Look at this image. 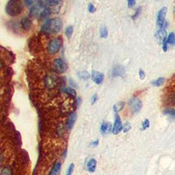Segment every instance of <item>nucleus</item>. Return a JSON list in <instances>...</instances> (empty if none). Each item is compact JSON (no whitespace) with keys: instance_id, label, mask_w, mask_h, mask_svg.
Instances as JSON below:
<instances>
[{"instance_id":"38","label":"nucleus","mask_w":175,"mask_h":175,"mask_svg":"<svg viewBox=\"0 0 175 175\" xmlns=\"http://www.w3.org/2000/svg\"><path fill=\"white\" fill-rule=\"evenodd\" d=\"M135 1H134V0H129L128 1V6L129 8H131L134 6H135Z\"/></svg>"},{"instance_id":"23","label":"nucleus","mask_w":175,"mask_h":175,"mask_svg":"<svg viewBox=\"0 0 175 175\" xmlns=\"http://www.w3.org/2000/svg\"><path fill=\"white\" fill-rule=\"evenodd\" d=\"M164 81H165V78L164 77H159L157 80L153 81L152 82V84L154 86L159 87V86H161V85H163V84H164Z\"/></svg>"},{"instance_id":"28","label":"nucleus","mask_w":175,"mask_h":175,"mask_svg":"<svg viewBox=\"0 0 175 175\" xmlns=\"http://www.w3.org/2000/svg\"><path fill=\"white\" fill-rule=\"evenodd\" d=\"M74 169H75V164H73V163H71V164L69 165V166L67 169V171H66L65 175H72L73 174Z\"/></svg>"},{"instance_id":"26","label":"nucleus","mask_w":175,"mask_h":175,"mask_svg":"<svg viewBox=\"0 0 175 175\" xmlns=\"http://www.w3.org/2000/svg\"><path fill=\"white\" fill-rule=\"evenodd\" d=\"M38 13V8L37 6H34L32 7V8L30 9L29 15L31 17L37 16Z\"/></svg>"},{"instance_id":"13","label":"nucleus","mask_w":175,"mask_h":175,"mask_svg":"<svg viewBox=\"0 0 175 175\" xmlns=\"http://www.w3.org/2000/svg\"><path fill=\"white\" fill-rule=\"evenodd\" d=\"M124 73H125V68H123L122 66L117 65L114 67L112 72H111V75H112L113 77L122 76Z\"/></svg>"},{"instance_id":"15","label":"nucleus","mask_w":175,"mask_h":175,"mask_svg":"<svg viewBox=\"0 0 175 175\" xmlns=\"http://www.w3.org/2000/svg\"><path fill=\"white\" fill-rule=\"evenodd\" d=\"M76 120H77V114L75 113L71 114V115L69 116L67 121V127L68 128V129H73L75 123L76 122Z\"/></svg>"},{"instance_id":"25","label":"nucleus","mask_w":175,"mask_h":175,"mask_svg":"<svg viewBox=\"0 0 175 175\" xmlns=\"http://www.w3.org/2000/svg\"><path fill=\"white\" fill-rule=\"evenodd\" d=\"M73 26H68L67 28H66L65 34L66 35V37H67L68 38L71 37V36H72V34H73Z\"/></svg>"},{"instance_id":"27","label":"nucleus","mask_w":175,"mask_h":175,"mask_svg":"<svg viewBox=\"0 0 175 175\" xmlns=\"http://www.w3.org/2000/svg\"><path fill=\"white\" fill-rule=\"evenodd\" d=\"M167 101L171 105L175 103V92H172L171 94L168 96Z\"/></svg>"},{"instance_id":"3","label":"nucleus","mask_w":175,"mask_h":175,"mask_svg":"<svg viewBox=\"0 0 175 175\" xmlns=\"http://www.w3.org/2000/svg\"><path fill=\"white\" fill-rule=\"evenodd\" d=\"M61 45L62 40L60 38L52 39V40L49 41V44H48V52L51 54V55H54V54L57 53L59 51L60 47H61Z\"/></svg>"},{"instance_id":"19","label":"nucleus","mask_w":175,"mask_h":175,"mask_svg":"<svg viewBox=\"0 0 175 175\" xmlns=\"http://www.w3.org/2000/svg\"><path fill=\"white\" fill-rule=\"evenodd\" d=\"M77 75H78V77L80 78V79H82V80H88L89 78H90V74L86 71L78 72Z\"/></svg>"},{"instance_id":"39","label":"nucleus","mask_w":175,"mask_h":175,"mask_svg":"<svg viewBox=\"0 0 175 175\" xmlns=\"http://www.w3.org/2000/svg\"><path fill=\"white\" fill-rule=\"evenodd\" d=\"M34 1H32V0H28V1L24 2V4L26 6H32V4H34Z\"/></svg>"},{"instance_id":"10","label":"nucleus","mask_w":175,"mask_h":175,"mask_svg":"<svg viewBox=\"0 0 175 175\" xmlns=\"http://www.w3.org/2000/svg\"><path fill=\"white\" fill-rule=\"evenodd\" d=\"M155 37L159 43H163L165 39H167L166 30L165 29H159L156 33Z\"/></svg>"},{"instance_id":"12","label":"nucleus","mask_w":175,"mask_h":175,"mask_svg":"<svg viewBox=\"0 0 175 175\" xmlns=\"http://www.w3.org/2000/svg\"><path fill=\"white\" fill-rule=\"evenodd\" d=\"M96 165H97V161H96V159L94 158L90 159L87 163L88 172H89L90 173H94L96 170Z\"/></svg>"},{"instance_id":"1","label":"nucleus","mask_w":175,"mask_h":175,"mask_svg":"<svg viewBox=\"0 0 175 175\" xmlns=\"http://www.w3.org/2000/svg\"><path fill=\"white\" fill-rule=\"evenodd\" d=\"M62 21L59 18L48 19L42 26V31L47 34H56L58 33L62 28Z\"/></svg>"},{"instance_id":"40","label":"nucleus","mask_w":175,"mask_h":175,"mask_svg":"<svg viewBox=\"0 0 175 175\" xmlns=\"http://www.w3.org/2000/svg\"><path fill=\"white\" fill-rule=\"evenodd\" d=\"M69 82H70V84H71L72 87H73V88L77 87V85L76 84H75V82L73 80H69Z\"/></svg>"},{"instance_id":"20","label":"nucleus","mask_w":175,"mask_h":175,"mask_svg":"<svg viewBox=\"0 0 175 175\" xmlns=\"http://www.w3.org/2000/svg\"><path fill=\"white\" fill-rule=\"evenodd\" d=\"M56 82L52 77H48L46 80V85L48 88H53L55 86Z\"/></svg>"},{"instance_id":"5","label":"nucleus","mask_w":175,"mask_h":175,"mask_svg":"<svg viewBox=\"0 0 175 175\" xmlns=\"http://www.w3.org/2000/svg\"><path fill=\"white\" fill-rule=\"evenodd\" d=\"M168 8L167 7L164 6L160 9V10L159 11L158 14V20H157V24L159 27V28H161L162 26L164 25L165 21V15L167 14Z\"/></svg>"},{"instance_id":"41","label":"nucleus","mask_w":175,"mask_h":175,"mask_svg":"<svg viewBox=\"0 0 175 175\" xmlns=\"http://www.w3.org/2000/svg\"><path fill=\"white\" fill-rule=\"evenodd\" d=\"M66 156H67V149H65L64 150V153H63V155H62V157H63V159H66Z\"/></svg>"},{"instance_id":"4","label":"nucleus","mask_w":175,"mask_h":175,"mask_svg":"<svg viewBox=\"0 0 175 175\" xmlns=\"http://www.w3.org/2000/svg\"><path fill=\"white\" fill-rule=\"evenodd\" d=\"M129 105L132 112L135 114L140 111L142 107V103L138 98H132L129 102Z\"/></svg>"},{"instance_id":"37","label":"nucleus","mask_w":175,"mask_h":175,"mask_svg":"<svg viewBox=\"0 0 175 175\" xmlns=\"http://www.w3.org/2000/svg\"><path fill=\"white\" fill-rule=\"evenodd\" d=\"M99 140H96L95 141H93L92 142H90V146H92V147H96L99 145Z\"/></svg>"},{"instance_id":"14","label":"nucleus","mask_w":175,"mask_h":175,"mask_svg":"<svg viewBox=\"0 0 175 175\" xmlns=\"http://www.w3.org/2000/svg\"><path fill=\"white\" fill-rule=\"evenodd\" d=\"M21 26H22L23 29L26 30V31H28V30H29L32 27L31 21H30V19L28 17H23L21 19Z\"/></svg>"},{"instance_id":"6","label":"nucleus","mask_w":175,"mask_h":175,"mask_svg":"<svg viewBox=\"0 0 175 175\" xmlns=\"http://www.w3.org/2000/svg\"><path fill=\"white\" fill-rule=\"evenodd\" d=\"M122 129H123V125L122 124L121 119H120L119 114H116L115 117V121H114L113 125L112 134L114 135H118L122 130Z\"/></svg>"},{"instance_id":"29","label":"nucleus","mask_w":175,"mask_h":175,"mask_svg":"<svg viewBox=\"0 0 175 175\" xmlns=\"http://www.w3.org/2000/svg\"><path fill=\"white\" fill-rule=\"evenodd\" d=\"M1 175H12L11 169L8 167H4L2 170Z\"/></svg>"},{"instance_id":"35","label":"nucleus","mask_w":175,"mask_h":175,"mask_svg":"<svg viewBox=\"0 0 175 175\" xmlns=\"http://www.w3.org/2000/svg\"><path fill=\"white\" fill-rule=\"evenodd\" d=\"M162 48L163 50H164V52H166L168 50V42H167V39L164 41V43H162Z\"/></svg>"},{"instance_id":"31","label":"nucleus","mask_w":175,"mask_h":175,"mask_svg":"<svg viewBox=\"0 0 175 175\" xmlns=\"http://www.w3.org/2000/svg\"><path fill=\"white\" fill-rule=\"evenodd\" d=\"M131 129V123L129 122H126L125 124L123 125L122 130H123V132H124V133H127L129 130H130Z\"/></svg>"},{"instance_id":"9","label":"nucleus","mask_w":175,"mask_h":175,"mask_svg":"<svg viewBox=\"0 0 175 175\" xmlns=\"http://www.w3.org/2000/svg\"><path fill=\"white\" fill-rule=\"evenodd\" d=\"M112 129L113 126L109 122H103V124L101 126V133L102 135H107L109 134L110 133L111 131L112 132Z\"/></svg>"},{"instance_id":"18","label":"nucleus","mask_w":175,"mask_h":175,"mask_svg":"<svg viewBox=\"0 0 175 175\" xmlns=\"http://www.w3.org/2000/svg\"><path fill=\"white\" fill-rule=\"evenodd\" d=\"M62 91L64 93H67L68 95H71L73 96H76L77 93L76 91L72 88H69V87H65V88H62Z\"/></svg>"},{"instance_id":"42","label":"nucleus","mask_w":175,"mask_h":175,"mask_svg":"<svg viewBox=\"0 0 175 175\" xmlns=\"http://www.w3.org/2000/svg\"><path fill=\"white\" fill-rule=\"evenodd\" d=\"M174 13H175V9H174Z\"/></svg>"},{"instance_id":"2","label":"nucleus","mask_w":175,"mask_h":175,"mask_svg":"<svg viewBox=\"0 0 175 175\" xmlns=\"http://www.w3.org/2000/svg\"><path fill=\"white\" fill-rule=\"evenodd\" d=\"M21 2L19 0H10L6 6V12L11 17L19 15L22 11Z\"/></svg>"},{"instance_id":"34","label":"nucleus","mask_w":175,"mask_h":175,"mask_svg":"<svg viewBox=\"0 0 175 175\" xmlns=\"http://www.w3.org/2000/svg\"><path fill=\"white\" fill-rule=\"evenodd\" d=\"M139 76H140V80H144L146 77V74L144 73V71L143 70H142L140 69V71H139Z\"/></svg>"},{"instance_id":"11","label":"nucleus","mask_w":175,"mask_h":175,"mask_svg":"<svg viewBox=\"0 0 175 175\" xmlns=\"http://www.w3.org/2000/svg\"><path fill=\"white\" fill-rule=\"evenodd\" d=\"M62 164L61 162H56L53 164V167L51 168V170L49 173V175H60V172H61Z\"/></svg>"},{"instance_id":"32","label":"nucleus","mask_w":175,"mask_h":175,"mask_svg":"<svg viewBox=\"0 0 175 175\" xmlns=\"http://www.w3.org/2000/svg\"><path fill=\"white\" fill-rule=\"evenodd\" d=\"M96 10V8L95 7V6L93 5L92 4H90L88 5V11L90 12V13H93Z\"/></svg>"},{"instance_id":"36","label":"nucleus","mask_w":175,"mask_h":175,"mask_svg":"<svg viewBox=\"0 0 175 175\" xmlns=\"http://www.w3.org/2000/svg\"><path fill=\"white\" fill-rule=\"evenodd\" d=\"M97 99H98L97 95L95 94L94 95H93V96H92V99H91V103H92V105L95 104V103H96V101H97Z\"/></svg>"},{"instance_id":"24","label":"nucleus","mask_w":175,"mask_h":175,"mask_svg":"<svg viewBox=\"0 0 175 175\" xmlns=\"http://www.w3.org/2000/svg\"><path fill=\"white\" fill-rule=\"evenodd\" d=\"M100 34H101V38H105L107 37L108 30H107L106 27H102L100 29Z\"/></svg>"},{"instance_id":"7","label":"nucleus","mask_w":175,"mask_h":175,"mask_svg":"<svg viewBox=\"0 0 175 175\" xmlns=\"http://www.w3.org/2000/svg\"><path fill=\"white\" fill-rule=\"evenodd\" d=\"M54 64H55L56 70L58 71L59 73H64L66 71L67 66H66V63L63 60L60 58L56 59L55 61H54Z\"/></svg>"},{"instance_id":"17","label":"nucleus","mask_w":175,"mask_h":175,"mask_svg":"<svg viewBox=\"0 0 175 175\" xmlns=\"http://www.w3.org/2000/svg\"><path fill=\"white\" fill-rule=\"evenodd\" d=\"M164 114L165 115H168L171 119H175V109L173 108H166L164 110Z\"/></svg>"},{"instance_id":"16","label":"nucleus","mask_w":175,"mask_h":175,"mask_svg":"<svg viewBox=\"0 0 175 175\" xmlns=\"http://www.w3.org/2000/svg\"><path fill=\"white\" fill-rule=\"evenodd\" d=\"M125 102H118L116 104H114L113 106V110L115 112H119V111H120L123 109V107H125Z\"/></svg>"},{"instance_id":"33","label":"nucleus","mask_w":175,"mask_h":175,"mask_svg":"<svg viewBox=\"0 0 175 175\" xmlns=\"http://www.w3.org/2000/svg\"><path fill=\"white\" fill-rule=\"evenodd\" d=\"M140 12H141V8H140V7H138V8L136 9V10H135V14L132 16L133 19H135V18H137V17L139 16V14H140Z\"/></svg>"},{"instance_id":"30","label":"nucleus","mask_w":175,"mask_h":175,"mask_svg":"<svg viewBox=\"0 0 175 175\" xmlns=\"http://www.w3.org/2000/svg\"><path fill=\"white\" fill-rule=\"evenodd\" d=\"M150 126V121L149 119H145L144 120V122H142V130H146V129H148Z\"/></svg>"},{"instance_id":"22","label":"nucleus","mask_w":175,"mask_h":175,"mask_svg":"<svg viewBox=\"0 0 175 175\" xmlns=\"http://www.w3.org/2000/svg\"><path fill=\"white\" fill-rule=\"evenodd\" d=\"M167 42L168 44H170L171 45H175V34L174 33L171 32L170 34L168 35L167 38Z\"/></svg>"},{"instance_id":"21","label":"nucleus","mask_w":175,"mask_h":175,"mask_svg":"<svg viewBox=\"0 0 175 175\" xmlns=\"http://www.w3.org/2000/svg\"><path fill=\"white\" fill-rule=\"evenodd\" d=\"M51 13H52V12H51V8H45L44 10L41 13L40 17L41 18H45V17H49V15H51Z\"/></svg>"},{"instance_id":"8","label":"nucleus","mask_w":175,"mask_h":175,"mask_svg":"<svg viewBox=\"0 0 175 175\" xmlns=\"http://www.w3.org/2000/svg\"><path fill=\"white\" fill-rule=\"evenodd\" d=\"M92 79L96 84H102L104 80V75L101 72L96 71H92Z\"/></svg>"}]
</instances>
